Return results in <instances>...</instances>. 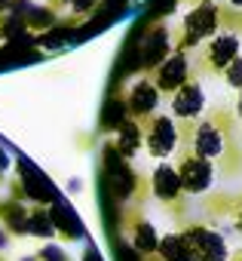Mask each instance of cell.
<instances>
[{"mask_svg":"<svg viewBox=\"0 0 242 261\" xmlns=\"http://www.w3.org/2000/svg\"><path fill=\"white\" fill-rule=\"evenodd\" d=\"M98 175H101V188H104L107 203H116V206H132L135 200H141V191H144L141 175L132 169V163H129L123 154H116V148H113L110 142H107V145H101Z\"/></svg>","mask_w":242,"mask_h":261,"instance_id":"cell-1","label":"cell"},{"mask_svg":"<svg viewBox=\"0 0 242 261\" xmlns=\"http://www.w3.org/2000/svg\"><path fill=\"white\" fill-rule=\"evenodd\" d=\"M10 197L28 203V206H52L55 203V188L52 181L25 157L16 160V175L10 178Z\"/></svg>","mask_w":242,"mask_h":261,"instance_id":"cell-2","label":"cell"},{"mask_svg":"<svg viewBox=\"0 0 242 261\" xmlns=\"http://www.w3.org/2000/svg\"><path fill=\"white\" fill-rule=\"evenodd\" d=\"M187 129V142H190V154L202 157V160H221L227 154V129L221 123V114L208 117V120H196V123H184Z\"/></svg>","mask_w":242,"mask_h":261,"instance_id":"cell-3","label":"cell"},{"mask_svg":"<svg viewBox=\"0 0 242 261\" xmlns=\"http://www.w3.org/2000/svg\"><path fill=\"white\" fill-rule=\"evenodd\" d=\"M184 34H181V43H178V49H193V46H199V43H205V40H211L221 28H224V13H221V7H215V4H196L187 16H184Z\"/></svg>","mask_w":242,"mask_h":261,"instance_id":"cell-4","label":"cell"},{"mask_svg":"<svg viewBox=\"0 0 242 261\" xmlns=\"http://www.w3.org/2000/svg\"><path fill=\"white\" fill-rule=\"evenodd\" d=\"M175 53V43H172V31L166 22H154L144 28L138 46H135V59H138V68L144 74H150L154 68H160L169 56Z\"/></svg>","mask_w":242,"mask_h":261,"instance_id":"cell-5","label":"cell"},{"mask_svg":"<svg viewBox=\"0 0 242 261\" xmlns=\"http://www.w3.org/2000/svg\"><path fill=\"white\" fill-rule=\"evenodd\" d=\"M181 145V129L175 123V117L169 114H154L144 120V148L150 157L166 160L175 154V148Z\"/></svg>","mask_w":242,"mask_h":261,"instance_id":"cell-6","label":"cell"},{"mask_svg":"<svg viewBox=\"0 0 242 261\" xmlns=\"http://www.w3.org/2000/svg\"><path fill=\"white\" fill-rule=\"evenodd\" d=\"M123 98H126V108H129V117L132 120H147L154 114H160V101H163V92L157 89V83L150 80V74H138L126 89H123Z\"/></svg>","mask_w":242,"mask_h":261,"instance_id":"cell-7","label":"cell"},{"mask_svg":"<svg viewBox=\"0 0 242 261\" xmlns=\"http://www.w3.org/2000/svg\"><path fill=\"white\" fill-rule=\"evenodd\" d=\"M242 56V40L239 34H233L230 28H221L211 40H205V53H202V62L211 74H224L230 62H236Z\"/></svg>","mask_w":242,"mask_h":261,"instance_id":"cell-8","label":"cell"},{"mask_svg":"<svg viewBox=\"0 0 242 261\" xmlns=\"http://www.w3.org/2000/svg\"><path fill=\"white\" fill-rule=\"evenodd\" d=\"M190 77H193L190 56H187V49H178V46H175V53H172L160 68H154V71H150V80L157 83V89H160L163 95H172V92H175V89H181Z\"/></svg>","mask_w":242,"mask_h":261,"instance_id":"cell-9","label":"cell"},{"mask_svg":"<svg viewBox=\"0 0 242 261\" xmlns=\"http://www.w3.org/2000/svg\"><path fill=\"white\" fill-rule=\"evenodd\" d=\"M181 233H184V240L190 243L196 261H230L227 243H224V237H221L218 230H211V227H205V224H187Z\"/></svg>","mask_w":242,"mask_h":261,"instance_id":"cell-10","label":"cell"},{"mask_svg":"<svg viewBox=\"0 0 242 261\" xmlns=\"http://www.w3.org/2000/svg\"><path fill=\"white\" fill-rule=\"evenodd\" d=\"M178 178H181V188H184V194H205L208 188H211V181H215V163L211 160H202V157H196V154H190V151H184L181 154V160H178Z\"/></svg>","mask_w":242,"mask_h":261,"instance_id":"cell-11","label":"cell"},{"mask_svg":"<svg viewBox=\"0 0 242 261\" xmlns=\"http://www.w3.org/2000/svg\"><path fill=\"white\" fill-rule=\"evenodd\" d=\"M172 117L181 120V123H196L199 114L205 111V92H202V83L196 77H190L181 89H175L172 95Z\"/></svg>","mask_w":242,"mask_h":261,"instance_id":"cell-12","label":"cell"},{"mask_svg":"<svg viewBox=\"0 0 242 261\" xmlns=\"http://www.w3.org/2000/svg\"><path fill=\"white\" fill-rule=\"evenodd\" d=\"M123 237L129 240V246L141 255V258H150L157 255V246H160V233L157 227L135 209L126 212V224H123Z\"/></svg>","mask_w":242,"mask_h":261,"instance_id":"cell-13","label":"cell"},{"mask_svg":"<svg viewBox=\"0 0 242 261\" xmlns=\"http://www.w3.org/2000/svg\"><path fill=\"white\" fill-rule=\"evenodd\" d=\"M147 191L163 203V206H178L184 200V188H181V178H178V169L166 160H160V166L150 172V181H147Z\"/></svg>","mask_w":242,"mask_h":261,"instance_id":"cell-14","label":"cell"},{"mask_svg":"<svg viewBox=\"0 0 242 261\" xmlns=\"http://www.w3.org/2000/svg\"><path fill=\"white\" fill-rule=\"evenodd\" d=\"M28 203H22V200H16V197H0V224H4L7 230H10V237L13 240H22V237H28Z\"/></svg>","mask_w":242,"mask_h":261,"instance_id":"cell-15","label":"cell"},{"mask_svg":"<svg viewBox=\"0 0 242 261\" xmlns=\"http://www.w3.org/2000/svg\"><path fill=\"white\" fill-rule=\"evenodd\" d=\"M19 13H22V19H25L28 34H46V31H52V28L58 25V13H55V7H49V4H31V0H22V4H19Z\"/></svg>","mask_w":242,"mask_h":261,"instance_id":"cell-16","label":"cell"},{"mask_svg":"<svg viewBox=\"0 0 242 261\" xmlns=\"http://www.w3.org/2000/svg\"><path fill=\"white\" fill-rule=\"evenodd\" d=\"M110 145L116 148V154H123L126 160H132L141 148H144V123L141 120H126L123 126L113 133V139H110Z\"/></svg>","mask_w":242,"mask_h":261,"instance_id":"cell-17","label":"cell"},{"mask_svg":"<svg viewBox=\"0 0 242 261\" xmlns=\"http://www.w3.org/2000/svg\"><path fill=\"white\" fill-rule=\"evenodd\" d=\"M49 209H52V221H55V237H58V240H68V243H74V240H83V237H86V230H83V221H80V215L71 209V203H62V200H55Z\"/></svg>","mask_w":242,"mask_h":261,"instance_id":"cell-18","label":"cell"},{"mask_svg":"<svg viewBox=\"0 0 242 261\" xmlns=\"http://www.w3.org/2000/svg\"><path fill=\"white\" fill-rule=\"evenodd\" d=\"M126 120H129L126 98H123V92H119V89H113V92L104 98V105H101V114H98V133H110V136H113Z\"/></svg>","mask_w":242,"mask_h":261,"instance_id":"cell-19","label":"cell"},{"mask_svg":"<svg viewBox=\"0 0 242 261\" xmlns=\"http://www.w3.org/2000/svg\"><path fill=\"white\" fill-rule=\"evenodd\" d=\"M28 237L34 240H58L55 237V221H52V209L49 206H31L28 209Z\"/></svg>","mask_w":242,"mask_h":261,"instance_id":"cell-20","label":"cell"},{"mask_svg":"<svg viewBox=\"0 0 242 261\" xmlns=\"http://www.w3.org/2000/svg\"><path fill=\"white\" fill-rule=\"evenodd\" d=\"M157 258L160 261H196L193 258V249L190 243L184 240V233H166L160 237V246H157Z\"/></svg>","mask_w":242,"mask_h":261,"instance_id":"cell-21","label":"cell"},{"mask_svg":"<svg viewBox=\"0 0 242 261\" xmlns=\"http://www.w3.org/2000/svg\"><path fill=\"white\" fill-rule=\"evenodd\" d=\"M34 255H37L40 261H74V258H71V255L65 252V246H58L55 240H49V243H43V246H40V249H37Z\"/></svg>","mask_w":242,"mask_h":261,"instance_id":"cell-22","label":"cell"},{"mask_svg":"<svg viewBox=\"0 0 242 261\" xmlns=\"http://www.w3.org/2000/svg\"><path fill=\"white\" fill-rule=\"evenodd\" d=\"M221 77L227 80V86H233V89H242V56H239L236 62H230V65H227V71H224Z\"/></svg>","mask_w":242,"mask_h":261,"instance_id":"cell-23","label":"cell"},{"mask_svg":"<svg viewBox=\"0 0 242 261\" xmlns=\"http://www.w3.org/2000/svg\"><path fill=\"white\" fill-rule=\"evenodd\" d=\"M101 4H104V0H74V4H71V13H74V16H92Z\"/></svg>","mask_w":242,"mask_h":261,"instance_id":"cell-24","label":"cell"},{"mask_svg":"<svg viewBox=\"0 0 242 261\" xmlns=\"http://www.w3.org/2000/svg\"><path fill=\"white\" fill-rule=\"evenodd\" d=\"M7 169H10V154H7V148H4V145H0V185H4Z\"/></svg>","mask_w":242,"mask_h":261,"instance_id":"cell-25","label":"cell"},{"mask_svg":"<svg viewBox=\"0 0 242 261\" xmlns=\"http://www.w3.org/2000/svg\"><path fill=\"white\" fill-rule=\"evenodd\" d=\"M10 246H13V237H10V230H7L4 224H0V255H4Z\"/></svg>","mask_w":242,"mask_h":261,"instance_id":"cell-26","label":"cell"},{"mask_svg":"<svg viewBox=\"0 0 242 261\" xmlns=\"http://www.w3.org/2000/svg\"><path fill=\"white\" fill-rule=\"evenodd\" d=\"M233 224H236V230L242 233V197H239L236 206H233Z\"/></svg>","mask_w":242,"mask_h":261,"instance_id":"cell-27","label":"cell"},{"mask_svg":"<svg viewBox=\"0 0 242 261\" xmlns=\"http://www.w3.org/2000/svg\"><path fill=\"white\" fill-rule=\"evenodd\" d=\"M80 191H83V181H80V178L68 181V194H80Z\"/></svg>","mask_w":242,"mask_h":261,"instance_id":"cell-28","label":"cell"},{"mask_svg":"<svg viewBox=\"0 0 242 261\" xmlns=\"http://www.w3.org/2000/svg\"><path fill=\"white\" fill-rule=\"evenodd\" d=\"M83 261H101V258H98V252L89 246V249H86V255H83Z\"/></svg>","mask_w":242,"mask_h":261,"instance_id":"cell-29","label":"cell"},{"mask_svg":"<svg viewBox=\"0 0 242 261\" xmlns=\"http://www.w3.org/2000/svg\"><path fill=\"white\" fill-rule=\"evenodd\" d=\"M236 114L242 117V89H239V101H236Z\"/></svg>","mask_w":242,"mask_h":261,"instance_id":"cell-30","label":"cell"},{"mask_svg":"<svg viewBox=\"0 0 242 261\" xmlns=\"http://www.w3.org/2000/svg\"><path fill=\"white\" fill-rule=\"evenodd\" d=\"M19 261H40V258H37V255H22Z\"/></svg>","mask_w":242,"mask_h":261,"instance_id":"cell-31","label":"cell"},{"mask_svg":"<svg viewBox=\"0 0 242 261\" xmlns=\"http://www.w3.org/2000/svg\"><path fill=\"white\" fill-rule=\"evenodd\" d=\"M230 4H233V10H242V0H230Z\"/></svg>","mask_w":242,"mask_h":261,"instance_id":"cell-32","label":"cell"},{"mask_svg":"<svg viewBox=\"0 0 242 261\" xmlns=\"http://www.w3.org/2000/svg\"><path fill=\"white\" fill-rule=\"evenodd\" d=\"M199 4H218V0H199Z\"/></svg>","mask_w":242,"mask_h":261,"instance_id":"cell-33","label":"cell"},{"mask_svg":"<svg viewBox=\"0 0 242 261\" xmlns=\"http://www.w3.org/2000/svg\"><path fill=\"white\" fill-rule=\"evenodd\" d=\"M144 261H160V258H157V255H150V258H144Z\"/></svg>","mask_w":242,"mask_h":261,"instance_id":"cell-34","label":"cell"},{"mask_svg":"<svg viewBox=\"0 0 242 261\" xmlns=\"http://www.w3.org/2000/svg\"><path fill=\"white\" fill-rule=\"evenodd\" d=\"M0 261H7V258H4V255H0Z\"/></svg>","mask_w":242,"mask_h":261,"instance_id":"cell-35","label":"cell"}]
</instances>
